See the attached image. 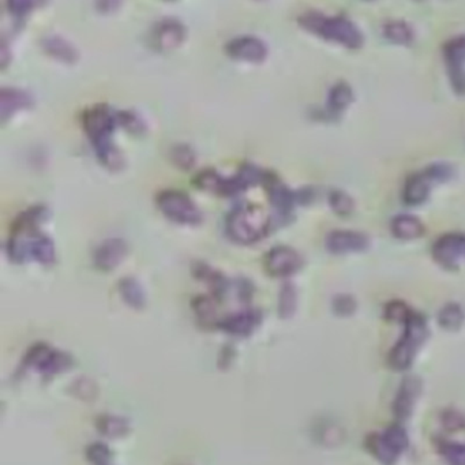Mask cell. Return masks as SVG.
<instances>
[{
    "instance_id": "1",
    "label": "cell",
    "mask_w": 465,
    "mask_h": 465,
    "mask_svg": "<svg viewBox=\"0 0 465 465\" xmlns=\"http://www.w3.org/2000/svg\"><path fill=\"white\" fill-rule=\"evenodd\" d=\"M118 122V112L105 104H96L82 115L84 128L93 142L97 155L101 162L111 169H118L123 164V155L111 139Z\"/></svg>"
},
{
    "instance_id": "2",
    "label": "cell",
    "mask_w": 465,
    "mask_h": 465,
    "mask_svg": "<svg viewBox=\"0 0 465 465\" xmlns=\"http://www.w3.org/2000/svg\"><path fill=\"white\" fill-rule=\"evenodd\" d=\"M299 24L307 31L349 48H359L363 44L362 31L342 15L329 17L318 11H307L299 17Z\"/></svg>"
},
{
    "instance_id": "3",
    "label": "cell",
    "mask_w": 465,
    "mask_h": 465,
    "mask_svg": "<svg viewBox=\"0 0 465 465\" xmlns=\"http://www.w3.org/2000/svg\"><path fill=\"white\" fill-rule=\"evenodd\" d=\"M270 228V218L258 205L234 209L227 218L228 236L241 245H251L262 239Z\"/></svg>"
},
{
    "instance_id": "4",
    "label": "cell",
    "mask_w": 465,
    "mask_h": 465,
    "mask_svg": "<svg viewBox=\"0 0 465 465\" xmlns=\"http://www.w3.org/2000/svg\"><path fill=\"white\" fill-rule=\"evenodd\" d=\"M404 325L405 328L402 339L389 353V365L396 372H404L411 367L429 336L426 319L416 312H411Z\"/></svg>"
},
{
    "instance_id": "5",
    "label": "cell",
    "mask_w": 465,
    "mask_h": 465,
    "mask_svg": "<svg viewBox=\"0 0 465 465\" xmlns=\"http://www.w3.org/2000/svg\"><path fill=\"white\" fill-rule=\"evenodd\" d=\"M262 178L264 174L255 165L243 164L239 171L231 178H225L218 174V171L206 168L195 176L194 183L202 190L215 191L222 195H232L258 183L259 181H262Z\"/></svg>"
},
{
    "instance_id": "6",
    "label": "cell",
    "mask_w": 465,
    "mask_h": 465,
    "mask_svg": "<svg viewBox=\"0 0 465 465\" xmlns=\"http://www.w3.org/2000/svg\"><path fill=\"white\" fill-rule=\"evenodd\" d=\"M408 435L402 426L395 425L367 439L372 456L383 465H395L408 448Z\"/></svg>"
},
{
    "instance_id": "7",
    "label": "cell",
    "mask_w": 465,
    "mask_h": 465,
    "mask_svg": "<svg viewBox=\"0 0 465 465\" xmlns=\"http://www.w3.org/2000/svg\"><path fill=\"white\" fill-rule=\"evenodd\" d=\"M155 204L164 216L181 224H198L202 218L194 201L179 190L161 191L155 198Z\"/></svg>"
},
{
    "instance_id": "8",
    "label": "cell",
    "mask_w": 465,
    "mask_h": 465,
    "mask_svg": "<svg viewBox=\"0 0 465 465\" xmlns=\"http://www.w3.org/2000/svg\"><path fill=\"white\" fill-rule=\"evenodd\" d=\"M302 257L300 254L288 246H276L270 248L265 258L264 265L269 275L272 276H289L298 272L302 266Z\"/></svg>"
},
{
    "instance_id": "9",
    "label": "cell",
    "mask_w": 465,
    "mask_h": 465,
    "mask_svg": "<svg viewBox=\"0 0 465 465\" xmlns=\"http://www.w3.org/2000/svg\"><path fill=\"white\" fill-rule=\"evenodd\" d=\"M443 51L452 85L457 93L465 94V34L450 40Z\"/></svg>"
},
{
    "instance_id": "10",
    "label": "cell",
    "mask_w": 465,
    "mask_h": 465,
    "mask_svg": "<svg viewBox=\"0 0 465 465\" xmlns=\"http://www.w3.org/2000/svg\"><path fill=\"white\" fill-rule=\"evenodd\" d=\"M435 261L442 266L453 269L462 259H465L464 234H446L441 236L433 246Z\"/></svg>"
},
{
    "instance_id": "11",
    "label": "cell",
    "mask_w": 465,
    "mask_h": 465,
    "mask_svg": "<svg viewBox=\"0 0 465 465\" xmlns=\"http://www.w3.org/2000/svg\"><path fill=\"white\" fill-rule=\"evenodd\" d=\"M225 49L231 58L246 62H262L268 55L266 44L255 36L235 37L227 44Z\"/></svg>"
},
{
    "instance_id": "12",
    "label": "cell",
    "mask_w": 465,
    "mask_h": 465,
    "mask_svg": "<svg viewBox=\"0 0 465 465\" xmlns=\"http://www.w3.org/2000/svg\"><path fill=\"white\" fill-rule=\"evenodd\" d=\"M420 392H422V382L418 376L412 375L404 379L393 404V411L397 419L405 420L411 416L413 405L416 403Z\"/></svg>"
},
{
    "instance_id": "13",
    "label": "cell",
    "mask_w": 465,
    "mask_h": 465,
    "mask_svg": "<svg viewBox=\"0 0 465 465\" xmlns=\"http://www.w3.org/2000/svg\"><path fill=\"white\" fill-rule=\"evenodd\" d=\"M186 36L183 24L175 18H164L153 29V41L160 49H172L178 47Z\"/></svg>"
},
{
    "instance_id": "14",
    "label": "cell",
    "mask_w": 465,
    "mask_h": 465,
    "mask_svg": "<svg viewBox=\"0 0 465 465\" xmlns=\"http://www.w3.org/2000/svg\"><path fill=\"white\" fill-rule=\"evenodd\" d=\"M127 254V245L122 239H108L94 251V264L101 270H112Z\"/></svg>"
},
{
    "instance_id": "15",
    "label": "cell",
    "mask_w": 465,
    "mask_h": 465,
    "mask_svg": "<svg viewBox=\"0 0 465 465\" xmlns=\"http://www.w3.org/2000/svg\"><path fill=\"white\" fill-rule=\"evenodd\" d=\"M367 246H369V238L362 232L333 231L326 238V247L336 254L362 251L367 248Z\"/></svg>"
},
{
    "instance_id": "16",
    "label": "cell",
    "mask_w": 465,
    "mask_h": 465,
    "mask_svg": "<svg viewBox=\"0 0 465 465\" xmlns=\"http://www.w3.org/2000/svg\"><path fill=\"white\" fill-rule=\"evenodd\" d=\"M262 183L268 191L270 202L281 213H288L294 204V194L273 174H264Z\"/></svg>"
},
{
    "instance_id": "17",
    "label": "cell",
    "mask_w": 465,
    "mask_h": 465,
    "mask_svg": "<svg viewBox=\"0 0 465 465\" xmlns=\"http://www.w3.org/2000/svg\"><path fill=\"white\" fill-rule=\"evenodd\" d=\"M31 105V97L24 91L15 88H3L0 92V116L3 121L14 115L17 111L29 108Z\"/></svg>"
},
{
    "instance_id": "18",
    "label": "cell",
    "mask_w": 465,
    "mask_h": 465,
    "mask_svg": "<svg viewBox=\"0 0 465 465\" xmlns=\"http://www.w3.org/2000/svg\"><path fill=\"white\" fill-rule=\"evenodd\" d=\"M259 314L255 311H243V312H238L234 314L228 318H225L221 322V329H224L225 332L231 333V335H236V336H246L250 335L254 328L259 323Z\"/></svg>"
},
{
    "instance_id": "19",
    "label": "cell",
    "mask_w": 465,
    "mask_h": 465,
    "mask_svg": "<svg viewBox=\"0 0 465 465\" xmlns=\"http://www.w3.org/2000/svg\"><path fill=\"white\" fill-rule=\"evenodd\" d=\"M433 176L426 169L423 174L412 175L404 188V198L408 204H420L423 202L430 192V181Z\"/></svg>"
},
{
    "instance_id": "20",
    "label": "cell",
    "mask_w": 465,
    "mask_h": 465,
    "mask_svg": "<svg viewBox=\"0 0 465 465\" xmlns=\"http://www.w3.org/2000/svg\"><path fill=\"white\" fill-rule=\"evenodd\" d=\"M43 47L48 55L62 62L74 63L78 59L77 48L61 36H47L43 40Z\"/></svg>"
},
{
    "instance_id": "21",
    "label": "cell",
    "mask_w": 465,
    "mask_h": 465,
    "mask_svg": "<svg viewBox=\"0 0 465 465\" xmlns=\"http://www.w3.org/2000/svg\"><path fill=\"white\" fill-rule=\"evenodd\" d=\"M392 232L396 238L403 241H411L419 238L425 232L422 221L412 215H399L390 222Z\"/></svg>"
},
{
    "instance_id": "22",
    "label": "cell",
    "mask_w": 465,
    "mask_h": 465,
    "mask_svg": "<svg viewBox=\"0 0 465 465\" xmlns=\"http://www.w3.org/2000/svg\"><path fill=\"white\" fill-rule=\"evenodd\" d=\"M28 254L40 264L49 265L55 261V245L48 236L38 234L31 241Z\"/></svg>"
},
{
    "instance_id": "23",
    "label": "cell",
    "mask_w": 465,
    "mask_h": 465,
    "mask_svg": "<svg viewBox=\"0 0 465 465\" xmlns=\"http://www.w3.org/2000/svg\"><path fill=\"white\" fill-rule=\"evenodd\" d=\"M465 314L463 307L457 303H448L445 305L439 314H438V322L439 325L450 332L459 330L464 323Z\"/></svg>"
},
{
    "instance_id": "24",
    "label": "cell",
    "mask_w": 465,
    "mask_h": 465,
    "mask_svg": "<svg viewBox=\"0 0 465 465\" xmlns=\"http://www.w3.org/2000/svg\"><path fill=\"white\" fill-rule=\"evenodd\" d=\"M119 289H121V294H122L124 300L130 306L137 307V309L144 306L145 295H144V291H142V288H141V285L137 280L125 277L121 281Z\"/></svg>"
},
{
    "instance_id": "25",
    "label": "cell",
    "mask_w": 465,
    "mask_h": 465,
    "mask_svg": "<svg viewBox=\"0 0 465 465\" xmlns=\"http://www.w3.org/2000/svg\"><path fill=\"white\" fill-rule=\"evenodd\" d=\"M383 36L393 43L408 44L412 41L413 31L404 21H389L383 25Z\"/></svg>"
},
{
    "instance_id": "26",
    "label": "cell",
    "mask_w": 465,
    "mask_h": 465,
    "mask_svg": "<svg viewBox=\"0 0 465 465\" xmlns=\"http://www.w3.org/2000/svg\"><path fill=\"white\" fill-rule=\"evenodd\" d=\"M352 100H353L352 89L345 82H339L329 92L328 105L332 111L339 112V111L345 109L351 104Z\"/></svg>"
},
{
    "instance_id": "27",
    "label": "cell",
    "mask_w": 465,
    "mask_h": 465,
    "mask_svg": "<svg viewBox=\"0 0 465 465\" xmlns=\"http://www.w3.org/2000/svg\"><path fill=\"white\" fill-rule=\"evenodd\" d=\"M439 452L448 465H465V443L445 441L439 445Z\"/></svg>"
},
{
    "instance_id": "28",
    "label": "cell",
    "mask_w": 465,
    "mask_h": 465,
    "mask_svg": "<svg viewBox=\"0 0 465 465\" xmlns=\"http://www.w3.org/2000/svg\"><path fill=\"white\" fill-rule=\"evenodd\" d=\"M296 307V291L294 285L285 284L280 292V315L287 318L291 317Z\"/></svg>"
},
{
    "instance_id": "29",
    "label": "cell",
    "mask_w": 465,
    "mask_h": 465,
    "mask_svg": "<svg viewBox=\"0 0 465 465\" xmlns=\"http://www.w3.org/2000/svg\"><path fill=\"white\" fill-rule=\"evenodd\" d=\"M98 427L102 434L108 436H121L127 432V423L121 418L104 416L98 422Z\"/></svg>"
},
{
    "instance_id": "30",
    "label": "cell",
    "mask_w": 465,
    "mask_h": 465,
    "mask_svg": "<svg viewBox=\"0 0 465 465\" xmlns=\"http://www.w3.org/2000/svg\"><path fill=\"white\" fill-rule=\"evenodd\" d=\"M330 205L340 215H346L353 209L352 198L340 190H336L330 194Z\"/></svg>"
},
{
    "instance_id": "31",
    "label": "cell",
    "mask_w": 465,
    "mask_h": 465,
    "mask_svg": "<svg viewBox=\"0 0 465 465\" xmlns=\"http://www.w3.org/2000/svg\"><path fill=\"white\" fill-rule=\"evenodd\" d=\"M442 423L448 430L459 432L465 429V416L456 409H448L442 413Z\"/></svg>"
},
{
    "instance_id": "32",
    "label": "cell",
    "mask_w": 465,
    "mask_h": 465,
    "mask_svg": "<svg viewBox=\"0 0 465 465\" xmlns=\"http://www.w3.org/2000/svg\"><path fill=\"white\" fill-rule=\"evenodd\" d=\"M172 158L176 162V165L182 168H190L195 162L194 151L188 145H176L172 151Z\"/></svg>"
},
{
    "instance_id": "33",
    "label": "cell",
    "mask_w": 465,
    "mask_h": 465,
    "mask_svg": "<svg viewBox=\"0 0 465 465\" xmlns=\"http://www.w3.org/2000/svg\"><path fill=\"white\" fill-rule=\"evenodd\" d=\"M412 311L408 309V306L403 303V302H392L386 306L385 309V314L386 318L390 321H399V322H405L408 319V317L411 315Z\"/></svg>"
},
{
    "instance_id": "34",
    "label": "cell",
    "mask_w": 465,
    "mask_h": 465,
    "mask_svg": "<svg viewBox=\"0 0 465 465\" xmlns=\"http://www.w3.org/2000/svg\"><path fill=\"white\" fill-rule=\"evenodd\" d=\"M333 309L339 315H351L356 309V302L349 295H339L333 302Z\"/></svg>"
},
{
    "instance_id": "35",
    "label": "cell",
    "mask_w": 465,
    "mask_h": 465,
    "mask_svg": "<svg viewBox=\"0 0 465 465\" xmlns=\"http://www.w3.org/2000/svg\"><path fill=\"white\" fill-rule=\"evenodd\" d=\"M88 456H89L91 462H93L94 464H105L107 460H108V457H109V450L104 445L96 443L93 446H91Z\"/></svg>"
},
{
    "instance_id": "36",
    "label": "cell",
    "mask_w": 465,
    "mask_h": 465,
    "mask_svg": "<svg viewBox=\"0 0 465 465\" xmlns=\"http://www.w3.org/2000/svg\"><path fill=\"white\" fill-rule=\"evenodd\" d=\"M118 116H119V123L123 124L128 130L139 131L144 127L142 121L134 112H118Z\"/></svg>"
},
{
    "instance_id": "37",
    "label": "cell",
    "mask_w": 465,
    "mask_h": 465,
    "mask_svg": "<svg viewBox=\"0 0 465 465\" xmlns=\"http://www.w3.org/2000/svg\"><path fill=\"white\" fill-rule=\"evenodd\" d=\"M195 310L198 312L199 318H208L211 319L215 315V307L212 305V302L208 298H198L195 300Z\"/></svg>"
},
{
    "instance_id": "38",
    "label": "cell",
    "mask_w": 465,
    "mask_h": 465,
    "mask_svg": "<svg viewBox=\"0 0 465 465\" xmlns=\"http://www.w3.org/2000/svg\"><path fill=\"white\" fill-rule=\"evenodd\" d=\"M37 3L34 1H26V0H15V1H10L8 3V7L11 10V13L17 14V15H22V14H26L31 8H34Z\"/></svg>"
}]
</instances>
